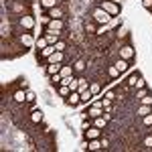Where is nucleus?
Segmentation results:
<instances>
[{"label": "nucleus", "instance_id": "f257e3e1", "mask_svg": "<svg viewBox=\"0 0 152 152\" xmlns=\"http://www.w3.org/2000/svg\"><path fill=\"white\" fill-rule=\"evenodd\" d=\"M112 18H114V16H112L110 12H105L102 6H97V8L91 10V20H94L95 24H110Z\"/></svg>", "mask_w": 152, "mask_h": 152}, {"label": "nucleus", "instance_id": "f03ea898", "mask_svg": "<svg viewBox=\"0 0 152 152\" xmlns=\"http://www.w3.org/2000/svg\"><path fill=\"white\" fill-rule=\"evenodd\" d=\"M99 6H102L105 12H110L112 16H118L120 10H122V8H120V2H114V0H102V4H99Z\"/></svg>", "mask_w": 152, "mask_h": 152}, {"label": "nucleus", "instance_id": "7ed1b4c3", "mask_svg": "<svg viewBox=\"0 0 152 152\" xmlns=\"http://www.w3.org/2000/svg\"><path fill=\"white\" fill-rule=\"evenodd\" d=\"M18 24L23 31H33L35 28V16L33 14H20L18 16Z\"/></svg>", "mask_w": 152, "mask_h": 152}, {"label": "nucleus", "instance_id": "20e7f679", "mask_svg": "<svg viewBox=\"0 0 152 152\" xmlns=\"http://www.w3.org/2000/svg\"><path fill=\"white\" fill-rule=\"evenodd\" d=\"M118 55L122 59H126V61H134L136 59V51H134V47L132 45H124V47H120V51H118Z\"/></svg>", "mask_w": 152, "mask_h": 152}, {"label": "nucleus", "instance_id": "39448f33", "mask_svg": "<svg viewBox=\"0 0 152 152\" xmlns=\"http://www.w3.org/2000/svg\"><path fill=\"white\" fill-rule=\"evenodd\" d=\"M85 132V140H95V138H102V128H97V126H89L87 130H83Z\"/></svg>", "mask_w": 152, "mask_h": 152}, {"label": "nucleus", "instance_id": "423d86ee", "mask_svg": "<svg viewBox=\"0 0 152 152\" xmlns=\"http://www.w3.org/2000/svg\"><path fill=\"white\" fill-rule=\"evenodd\" d=\"M35 41L37 39H33L31 33H20V37H18V43H20L24 49H31L33 45H35Z\"/></svg>", "mask_w": 152, "mask_h": 152}, {"label": "nucleus", "instance_id": "0eeeda50", "mask_svg": "<svg viewBox=\"0 0 152 152\" xmlns=\"http://www.w3.org/2000/svg\"><path fill=\"white\" fill-rule=\"evenodd\" d=\"M47 28L49 31H57V33H61V31L65 28V23H63V18H49Z\"/></svg>", "mask_w": 152, "mask_h": 152}, {"label": "nucleus", "instance_id": "6e6552de", "mask_svg": "<svg viewBox=\"0 0 152 152\" xmlns=\"http://www.w3.org/2000/svg\"><path fill=\"white\" fill-rule=\"evenodd\" d=\"M65 104L71 105V107L79 105V104H81V94H79V91H71V94L65 97Z\"/></svg>", "mask_w": 152, "mask_h": 152}, {"label": "nucleus", "instance_id": "1a4fd4ad", "mask_svg": "<svg viewBox=\"0 0 152 152\" xmlns=\"http://www.w3.org/2000/svg\"><path fill=\"white\" fill-rule=\"evenodd\" d=\"M61 33H57V31H49V28H45V39H47L49 45H55V43H59L61 39Z\"/></svg>", "mask_w": 152, "mask_h": 152}, {"label": "nucleus", "instance_id": "9d476101", "mask_svg": "<svg viewBox=\"0 0 152 152\" xmlns=\"http://www.w3.org/2000/svg\"><path fill=\"white\" fill-rule=\"evenodd\" d=\"M10 8H12V12H18V14H28V12H26V6H24L20 0H12Z\"/></svg>", "mask_w": 152, "mask_h": 152}, {"label": "nucleus", "instance_id": "9b49d317", "mask_svg": "<svg viewBox=\"0 0 152 152\" xmlns=\"http://www.w3.org/2000/svg\"><path fill=\"white\" fill-rule=\"evenodd\" d=\"M63 61H65L63 51H55V53H53L49 59H45V63H63Z\"/></svg>", "mask_w": 152, "mask_h": 152}, {"label": "nucleus", "instance_id": "f8f14e48", "mask_svg": "<svg viewBox=\"0 0 152 152\" xmlns=\"http://www.w3.org/2000/svg\"><path fill=\"white\" fill-rule=\"evenodd\" d=\"M61 65H63V63H47V69H45V73L51 77V75H55V73H59V71H61Z\"/></svg>", "mask_w": 152, "mask_h": 152}, {"label": "nucleus", "instance_id": "ddd939ff", "mask_svg": "<svg viewBox=\"0 0 152 152\" xmlns=\"http://www.w3.org/2000/svg\"><path fill=\"white\" fill-rule=\"evenodd\" d=\"M118 69H120V73H126V71L130 69V61H126V59H122V57H118V61L114 63Z\"/></svg>", "mask_w": 152, "mask_h": 152}, {"label": "nucleus", "instance_id": "4468645a", "mask_svg": "<svg viewBox=\"0 0 152 152\" xmlns=\"http://www.w3.org/2000/svg\"><path fill=\"white\" fill-rule=\"evenodd\" d=\"M47 12V16H51V18H63V8L61 6H55V8H49Z\"/></svg>", "mask_w": 152, "mask_h": 152}, {"label": "nucleus", "instance_id": "2eb2a0df", "mask_svg": "<svg viewBox=\"0 0 152 152\" xmlns=\"http://www.w3.org/2000/svg\"><path fill=\"white\" fill-rule=\"evenodd\" d=\"M55 51H57V49H55V45H49V47H45L43 51H39V57H41V59H49L53 53H55Z\"/></svg>", "mask_w": 152, "mask_h": 152}, {"label": "nucleus", "instance_id": "dca6fc26", "mask_svg": "<svg viewBox=\"0 0 152 152\" xmlns=\"http://www.w3.org/2000/svg\"><path fill=\"white\" fill-rule=\"evenodd\" d=\"M102 138H95V140H87V150H102Z\"/></svg>", "mask_w": 152, "mask_h": 152}, {"label": "nucleus", "instance_id": "f3484780", "mask_svg": "<svg viewBox=\"0 0 152 152\" xmlns=\"http://www.w3.org/2000/svg\"><path fill=\"white\" fill-rule=\"evenodd\" d=\"M12 99H14L16 104H24V102H26V91H24V89H18V91H14Z\"/></svg>", "mask_w": 152, "mask_h": 152}, {"label": "nucleus", "instance_id": "a211bd4d", "mask_svg": "<svg viewBox=\"0 0 152 152\" xmlns=\"http://www.w3.org/2000/svg\"><path fill=\"white\" fill-rule=\"evenodd\" d=\"M31 122H33V124H41V122H43V112H41V110H33V112H31Z\"/></svg>", "mask_w": 152, "mask_h": 152}, {"label": "nucleus", "instance_id": "6ab92c4d", "mask_svg": "<svg viewBox=\"0 0 152 152\" xmlns=\"http://www.w3.org/2000/svg\"><path fill=\"white\" fill-rule=\"evenodd\" d=\"M61 77H69V75H73L75 73V69H73V65H61Z\"/></svg>", "mask_w": 152, "mask_h": 152}, {"label": "nucleus", "instance_id": "aec40b11", "mask_svg": "<svg viewBox=\"0 0 152 152\" xmlns=\"http://www.w3.org/2000/svg\"><path fill=\"white\" fill-rule=\"evenodd\" d=\"M94 126H97V128H102L104 130L105 126H107V120H105V116H97V118H94V122H91Z\"/></svg>", "mask_w": 152, "mask_h": 152}, {"label": "nucleus", "instance_id": "412c9836", "mask_svg": "<svg viewBox=\"0 0 152 152\" xmlns=\"http://www.w3.org/2000/svg\"><path fill=\"white\" fill-rule=\"evenodd\" d=\"M41 2V6L45 8V10H49V8H55V6H59V0H39Z\"/></svg>", "mask_w": 152, "mask_h": 152}, {"label": "nucleus", "instance_id": "4be33fe9", "mask_svg": "<svg viewBox=\"0 0 152 152\" xmlns=\"http://www.w3.org/2000/svg\"><path fill=\"white\" fill-rule=\"evenodd\" d=\"M35 47L39 49V51H43L45 47H49V43H47V39H45V35H43V37H39V39L35 41Z\"/></svg>", "mask_w": 152, "mask_h": 152}, {"label": "nucleus", "instance_id": "5701e85b", "mask_svg": "<svg viewBox=\"0 0 152 152\" xmlns=\"http://www.w3.org/2000/svg\"><path fill=\"white\" fill-rule=\"evenodd\" d=\"M107 75H110L112 79H118V77L122 75V73H120V69H118L116 65H110V67H107Z\"/></svg>", "mask_w": 152, "mask_h": 152}, {"label": "nucleus", "instance_id": "b1692460", "mask_svg": "<svg viewBox=\"0 0 152 152\" xmlns=\"http://www.w3.org/2000/svg\"><path fill=\"white\" fill-rule=\"evenodd\" d=\"M91 99H94V91H91V89L81 91V104H87V102H91Z\"/></svg>", "mask_w": 152, "mask_h": 152}, {"label": "nucleus", "instance_id": "393cba45", "mask_svg": "<svg viewBox=\"0 0 152 152\" xmlns=\"http://www.w3.org/2000/svg\"><path fill=\"white\" fill-rule=\"evenodd\" d=\"M150 112H152V105H144V104H142L140 107H138V116H140V118H144L146 114H150Z\"/></svg>", "mask_w": 152, "mask_h": 152}, {"label": "nucleus", "instance_id": "a878e982", "mask_svg": "<svg viewBox=\"0 0 152 152\" xmlns=\"http://www.w3.org/2000/svg\"><path fill=\"white\" fill-rule=\"evenodd\" d=\"M69 94H71V87H69V85H63V83H61V85H59V95L67 97Z\"/></svg>", "mask_w": 152, "mask_h": 152}, {"label": "nucleus", "instance_id": "bb28decb", "mask_svg": "<svg viewBox=\"0 0 152 152\" xmlns=\"http://www.w3.org/2000/svg\"><path fill=\"white\" fill-rule=\"evenodd\" d=\"M89 89L94 91V95H97L99 91H102V85H99L97 81H91V83H89Z\"/></svg>", "mask_w": 152, "mask_h": 152}, {"label": "nucleus", "instance_id": "cd10ccee", "mask_svg": "<svg viewBox=\"0 0 152 152\" xmlns=\"http://www.w3.org/2000/svg\"><path fill=\"white\" fill-rule=\"evenodd\" d=\"M85 31H87V33H97V26H95L91 20H85Z\"/></svg>", "mask_w": 152, "mask_h": 152}, {"label": "nucleus", "instance_id": "c85d7f7f", "mask_svg": "<svg viewBox=\"0 0 152 152\" xmlns=\"http://www.w3.org/2000/svg\"><path fill=\"white\" fill-rule=\"evenodd\" d=\"M85 89H89V81H85V79H79V87H77V91L81 94Z\"/></svg>", "mask_w": 152, "mask_h": 152}, {"label": "nucleus", "instance_id": "c756f323", "mask_svg": "<svg viewBox=\"0 0 152 152\" xmlns=\"http://www.w3.org/2000/svg\"><path fill=\"white\" fill-rule=\"evenodd\" d=\"M35 99H37L35 91H31V89H26V104H35Z\"/></svg>", "mask_w": 152, "mask_h": 152}, {"label": "nucleus", "instance_id": "7c9ffc66", "mask_svg": "<svg viewBox=\"0 0 152 152\" xmlns=\"http://www.w3.org/2000/svg\"><path fill=\"white\" fill-rule=\"evenodd\" d=\"M73 69H75V71H83V69H85V61H81V59L75 61V63H73Z\"/></svg>", "mask_w": 152, "mask_h": 152}, {"label": "nucleus", "instance_id": "2f4dec72", "mask_svg": "<svg viewBox=\"0 0 152 152\" xmlns=\"http://www.w3.org/2000/svg\"><path fill=\"white\" fill-rule=\"evenodd\" d=\"M51 81L55 83V85H61V81H63V77H61V73H55V75H51Z\"/></svg>", "mask_w": 152, "mask_h": 152}, {"label": "nucleus", "instance_id": "473e14b6", "mask_svg": "<svg viewBox=\"0 0 152 152\" xmlns=\"http://www.w3.org/2000/svg\"><path fill=\"white\" fill-rule=\"evenodd\" d=\"M138 77H140L138 73H132V75H130V79H128V85H130V87H134V85H136V79H138Z\"/></svg>", "mask_w": 152, "mask_h": 152}, {"label": "nucleus", "instance_id": "72a5a7b5", "mask_svg": "<svg viewBox=\"0 0 152 152\" xmlns=\"http://www.w3.org/2000/svg\"><path fill=\"white\" fill-rule=\"evenodd\" d=\"M142 122H144V126H152V112L142 118Z\"/></svg>", "mask_w": 152, "mask_h": 152}, {"label": "nucleus", "instance_id": "f704fd0d", "mask_svg": "<svg viewBox=\"0 0 152 152\" xmlns=\"http://www.w3.org/2000/svg\"><path fill=\"white\" fill-rule=\"evenodd\" d=\"M140 104H144V105H152V95H150V94L144 95V97L140 99Z\"/></svg>", "mask_w": 152, "mask_h": 152}, {"label": "nucleus", "instance_id": "c9c22d12", "mask_svg": "<svg viewBox=\"0 0 152 152\" xmlns=\"http://www.w3.org/2000/svg\"><path fill=\"white\" fill-rule=\"evenodd\" d=\"M134 87H136V89H142V87H146V81H144L142 77H138V79H136V85H134Z\"/></svg>", "mask_w": 152, "mask_h": 152}, {"label": "nucleus", "instance_id": "e433bc0d", "mask_svg": "<svg viewBox=\"0 0 152 152\" xmlns=\"http://www.w3.org/2000/svg\"><path fill=\"white\" fill-rule=\"evenodd\" d=\"M144 95H148V89H146V87H142V89H138V91H136V97H138V99H142Z\"/></svg>", "mask_w": 152, "mask_h": 152}, {"label": "nucleus", "instance_id": "4c0bfd02", "mask_svg": "<svg viewBox=\"0 0 152 152\" xmlns=\"http://www.w3.org/2000/svg\"><path fill=\"white\" fill-rule=\"evenodd\" d=\"M65 47H67V45H65V41H59V43H55V49H57V51H65Z\"/></svg>", "mask_w": 152, "mask_h": 152}, {"label": "nucleus", "instance_id": "58836bf2", "mask_svg": "<svg viewBox=\"0 0 152 152\" xmlns=\"http://www.w3.org/2000/svg\"><path fill=\"white\" fill-rule=\"evenodd\" d=\"M144 146H146V148H152V136H146V138H144Z\"/></svg>", "mask_w": 152, "mask_h": 152}, {"label": "nucleus", "instance_id": "ea45409f", "mask_svg": "<svg viewBox=\"0 0 152 152\" xmlns=\"http://www.w3.org/2000/svg\"><path fill=\"white\" fill-rule=\"evenodd\" d=\"M89 126H91V122H89V120L85 118V120H83V126H81V130H87V128H89Z\"/></svg>", "mask_w": 152, "mask_h": 152}, {"label": "nucleus", "instance_id": "a19ab883", "mask_svg": "<svg viewBox=\"0 0 152 152\" xmlns=\"http://www.w3.org/2000/svg\"><path fill=\"white\" fill-rule=\"evenodd\" d=\"M105 97H107V99H114V97H116V94H114L112 89H107V91H105Z\"/></svg>", "mask_w": 152, "mask_h": 152}, {"label": "nucleus", "instance_id": "79ce46f5", "mask_svg": "<svg viewBox=\"0 0 152 152\" xmlns=\"http://www.w3.org/2000/svg\"><path fill=\"white\" fill-rule=\"evenodd\" d=\"M142 4H144V8H152V0H142Z\"/></svg>", "mask_w": 152, "mask_h": 152}, {"label": "nucleus", "instance_id": "37998d69", "mask_svg": "<svg viewBox=\"0 0 152 152\" xmlns=\"http://www.w3.org/2000/svg\"><path fill=\"white\" fill-rule=\"evenodd\" d=\"M102 146H104V148H107V146H110V140H107V138H104V136H102Z\"/></svg>", "mask_w": 152, "mask_h": 152}, {"label": "nucleus", "instance_id": "c03bdc74", "mask_svg": "<svg viewBox=\"0 0 152 152\" xmlns=\"http://www.w3.org/2000/svg\"><path fill=\"white\" fill-rule=\"evenodd\" d=\"M118 23H120V20H118V18H112V23L107 24V26H118Z\"/></svg>", "mask_w": 152, "mask_h": 152}, {"label": "nucleus", "instance_id": "a18cd8bd", "mask_svg": "<svg viewBox=\"0 0 152 152\" xmlns=\"http://www.w3.org/2000/svg\"><path fill=\"white\" fill-rule=\"evenodd\" d=\"M24 2H31V0H24Z\"/></svg>", "mask_w": 152, "mask_h": 152}]
</instances>
